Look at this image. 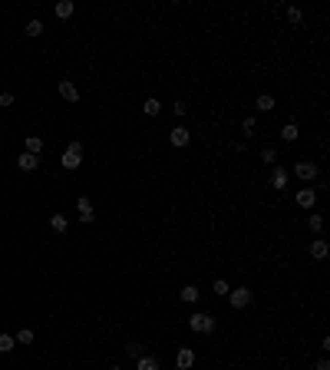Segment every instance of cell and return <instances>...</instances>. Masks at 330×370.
I'll list each match as a JSON object with an SVG mask.
<instances>
[{"mask_svg": "<svg viewBox=\"0 0 330 370\" xmlns=\"http://www.w3.org/2000/svg\"><path fill=\"white\" fill-rule=\"evenodd\" d=\"M60 165H63V169H80V165H83V143H80V139H73V143L63 149Z\"/></svg>", "mask_w": 330, "mask_h": 370, "instance_id": "6da1fadb", "label": "cell"}, {"mask_svg": "<svg viewBox=\"0 0 330 370\" xmlns=\"http://www.w3.org/2000/svg\"><path fill=\"white\" fill-rule=\"evenodd\" d=\"M188 330H195V334H211V330H215V318H211L208 311L188 314Z\"/></svg>", "mask_w": 330, "mask_h": 370, "instance_id": "7a4b0ae2", "label": "cell"}, {"mask_svg": "<svg viewBox=\"0 0 330 370\" xmlns=\"http://www.w3.org/2000/svg\"><path fill=\"white\" fill-rule=\"evenodd\" d=\"M169 143L175 146V149H188V146H192V129H185L182 122H175L169 129Z\"/></svg>", "mask_w": 330, "mask_h": 370, "instance_id": "3957f363", "label": "cell"}, {"mask_svg": "<svg viewBox=\"0 0 330 370\" xmlns=\"http://www.w3.org/2000/svg\"><path fill=\"white\" fill-rule=\"evenodd\" d=\"M294 175H297V179H301V182H304V185H310V182H314V179H317V175H320V172H317V162H314V159H301V162H297V165H294Z\"/></svg>", "mask_w": 330, "mask_h": 370, "instance_id": "277c9868", "label": "cell"}, {"mask_svg": "<svg viewBox=\"0 0 330 370\" xmlns=\"http://www.w3.org/2000/svg\"><path fill=\"white\" fill-rule=\"evenodd\" d=\"M228 301H231L234 311H241V308H248V304L254 301V291H251V288H231V291H228Z\"/></svg>", "mask_w": 330, "mask_h": 370, "instance_id": "5b68a950", "label": "cell"}, {"mask_svg": "<svg viewBox=\"0 0 330 370\" xmlns=\"http://www.w3.org/2000/svg\"><path fill=\"white\" fill-rule=\"evenodd\" d=\"M294 202H297V205H301L304 212H314V205H317V188H314V185H304V188H297Z\"/></svg>", "mask_w": 330, "mask_h": 370, "instance_id": "8992f818", "label": "cell"}, {"mask_svg": "<svg viewBox=\"0 0 330 370\" xmlns=\"http://www.w3.org/2000/svg\"><path fill=\"white\" fill-rule=\"evenodd\" d=\"M76 212H80V222H96V208H93V202L86 199V195H80V199H76Z\"/></svg>", "mask_w": 330, "mask_h": 370, "instance_id": "52a82bcc", "label": "cell"}, {"mask_svg": "<svg viewBox=\"0 0 330 370\" xmlns=\"http://www.w3.org/2000/svg\"><path fill=\"white\" fill-rule=\"evenodd\" d=\"M287 185H290V175L281 169V165H274L271 169V188L274 192H287Z\"/></svg>", "mask_w": 330, "mask_h": 370, "instance_id": "ba28073f", "label": "cell"}, {"mask_svg": "<svg viewBox=\"0 0 330 370\" xmlns=\"http://www.w3.org/2000/svg\"><path fill=\"white\" fill-rule=\"evenodd\" d=\"M175 367H178V370H192V367H195V350H192V347H178Z\"/></svg>", "mask_w": 330, "mask_h": 370, "instance_id": "9c48e42d", "label": "cell"}, {"mask_svg": "<svg viewBox=\"0 0 330 370\" xmlns=\"http://www.w3.org/2000/svg\"><path fill=\"white\" fill-rule=\"evenodd\" d=\"M60 96L66 99V103H80V90H76L73 80H60Z\"/></svg>", "mask_w": 330, "mask_h": 370, "instance_id": "30bf717a", "label": "cell"}, {"mask_svg": "<svg viewBox=\"0 0 330 370\" xmlns=\"http://www.w3.org/2000/svg\"><path fill=\"white\" fill-rule=\"evenodd\" d=\"M17 169H20V172H36V169H40V155L23 152L20 159H17Z\"/></svg>", "mask_w": 330, "mask_h": 370, "instance_id": "8fae6325", "label": "cell"}, {"mask_svg": "<svg viewBox=\"0 0 330 370\" xmlns=\"http://www.w3.org/2000/svg\"><path fill=\"white\" fill-rule=\"evenodd\" d=\"M330 255V245L324 238H310V258H317V261H324V258Z\"/></svg>", "mask_w": 330, "mask_h": 370, "instance_id": "7c38bea8", "label": "cell"}, {"mask_svg": "<svg viewBox=\"0 0 330 370\" xmlns=\"http://www.w3.org/2000/svg\"><path fill=\"white\" fill-rule=\"evenodd\" d=\"M50 228H53L57 235H63V232L69 228V218H66V215H60V212H57V215H50Z\"/></svg>", "mask_w": 330, "mask_h": 370, "instance_id": "4fadbf2b", "label": "cell"}, {"mask_svg": "<svg viewBox=\"0 0 330 370\" xmlns=\"http://www.w3.org/2000/svg\"><path fill=\"white\" fill-rule=\"evenodd\" d=\"M23 30H27V37H40L43 30H46V23L40 17H33V20H27V27H23Z\"/></svg>", "mask_w": 330, "mask_h": 370, "instance_id": "5bb4252c", "label": "cell"}, {"mask_svg": "<svg viewBox=\"0 0 330 370\" xmlns=\"http://www.w3.org/2000/svg\"><path fill=\"white\" fill-rule=\"evenodd\" d=\"M142 113H145V116H152V119H155V116L162 113V103H159V99H155V96H149L145 103H142Z\"/></svg>", "mask_w": 330, "mask_h": 370, "instance_id": "9a60e30c", "label": "cell"}, {"mask_svg": "<svg viewBox=\"0 0 330 370\" xmlns=\"http://www.w3.org/2000/svg\"><path fill=\"white\" fill-rule=\"evenodd\" d=\"M178 297H182L185 304H195V301H198V297H201V291L195 288V285H185V288H182V294H178Z\"/></svg>", "mask_w": 330, "mask_h": 370, "instance_id": "2e32d148", "label": "cell"}, {"mask_svg": "<svg viewBox=\"0 0 330 370\" xmlns=\"http://www.w3.org/2000/svg\"><path fill=\"white\" fill-rule=\"evenodd\" d=\"M297 136H301V129H297L294 122H284V126H281V139H284V143H294Z\"/></svg>", "mask_w": 330, "mask_h": 370, "instance_id": "e0dca14e", "label": "cell"}, {"mask_svg": "<svg viewBox=\"0 0 330 370\" xmlns=\"http://www.w3.org/2000/svg\"><path fill=\"white\" fill-rule=\"evenodd\" d=\"M23 146H27L30 155H40V152H43V139H40V136H27V143H23Z\"/></svg>", "mask_w": 330, "mask_h": 370, "instance_id": "ac0fdd59", "label": "cell"}, {"mask_svg": "<svg viewBox=\"0 0 330 370\" xmlns=\"http://www.w3.org/2000/svg\"><path fill=\"white\" fill-rule=\"evenodd\" d=\"M57 17H60V20H69V17H73V0H60V4H57Z\"/></svg>", "mask_w": 330, "mask_h": 370, "instance_id": "d6986e66", "label": "cell"}, {"mask_svg": "<svg viewBox=\"0 0 330 370\" xmlns=\"http://www.w3.org/2000/svg\"><path fill=\"white\" fill-rule=\"evenodd\" d=\"M136 370H162V367H159V360H155V357H149V354H145V357L136 360Z\"/></svg>", "mask_w": 330, "mask_h": 370, "instance_id": "ffe728a7", "label": "cell"}, {"mask_svg": "<svg viewBox=\"0 0 330 370\" xmlns=\"http://www.w3.org/2000/svg\"><path fill=\"white\" fill-rule=\"evenodd\" d=\"M254 106H258V113H271V109H274V96H268V93H261Z\"/></svg>", "mask_w": 330, "mask_h": 370, "instance_id": "44dd1931", "label": "cell"}, {"mask_svg": "<svg viewBox=\"0 0 330 370\" xmlns=\"http://www.w3.org/2000/svg\"><path fill=\"white\" fill-rule=\"evenodd\" d=\"M307 228H310L314 235H320V232H324V218H320L317 212H310V215H307Z\"/></svg>", "mask_w": 330, "mask_h": 370, "instance_id": "7402d4cb", "label": "cell"}, {"mask_svg": "<svg viewBox=\"0 0 330 370\" xmlns=\"http://www.w3.org/2000/svg\"><path fill=\"white\" fill-rule=\"evenodd\" d=\"M17 347V341H13V334H0V354H10Z\"/></svg>", "mask_w": 330, "mask_h": 370, "instance_id": "603a6c76", "label": "cell"}, {"mask_svg": "<svg viewBox=\"0 0 330 370\" xmlns=\"http://www.w3.org/2000/svg\"><path fill=\"white\" fill-rule=\"evenodd\" d=\"M254 132H258V119H254V116H248V119L241 122V136H254Z\"/></svg>", "mask_w": 330, "mask_h": 370, "instance_id": "cb8c5ba5", "label": "cell"}, {"mask_svg": "<svg viewBox=\"0 0 330 370\" xmlns=\"http://www.w3.org/2000/svg\"><path fill=\"white\" fill-rule=\"evenodd\" d=\"M13 341H17V344H33V330H30V327L17 330V334H13Z\"/></svg>", "mask_w": 330, "mask_h": 370, "instance_id": "d4e9b609", "label": "cell"}, {"mask_svg": "<svg viewBox=\"0 0 330 370\" xmlns=\"http://www.w3.org/2000/svg\"><path fill=\"white\" fill-rule=\"evenodd\" d=\"M211 291H215L218 297H228V291H231V285H228V281H222V278H218L215 285H211Z\"/></svg>", "mask_w": 330, "mask_h": 370, "instance_id": "484cf974", "label": "cell"}, {"mask_svg": "<svg viewBox=\"0 0 330 370\" xmlns=\"http://www.w3.org/2000/svg\"><path fill=\"white\" fill-rule=\"evenodd\" d=\"M261 162H268V165H274V162H278V152H274L271 146H264V149H261Z\"/></svg>", "mask_w": 330, "mask_h": 370, "instance_id": "4316f807", "label": "cell"}, {"mask_svg": "<svg viewBox=\"0 0 330 370\" xmlns=\"http://www.w3.org/2000/svg\"><path fill=\"white\" fill-rule=\"evenodd\" d=\"M125 350H129V357H145V347H142V344H125Z\"/></svg>", "mask_w": 330, "mask_h": 370, "instance_id": "83f0119b", "label": "cell"}, {"mask_svg": "<svg viewBox=\"0 0 330 370\" xmlns=\"http://www.w3.org/2000/svg\"><path fill=\"white\" fill-rule=\"evenodd\" d=\"M185 113H188V106L182 103V99H175V103H172V116H175V119H182Z\"/></svg>", "mask_w": 330, "mask_h": 370, "instance_id": "f1b7e54d", "label": "cell"}, {"mask_svg": "<svg viewBox=\"0 0 330 370\" xmlns=\"http://www.w3.org/2000/svg\"><path fill=\"white\" fill-rule=\"evenodd\" d=\"M287 20H290V23H301V20H304L301 7H287Z\"/></svg>", "mask_w": 330, "mask_h": 370, "instance_id": "f546056e", "label": "cell"}, {"mask_svg": "<svg viewBox=\"0 0 330 370\" xmlns=\"http://www.w3.org/2000/svg\"><path fill=\"white\" fill-rule=\"evenodd\" d=\"M0 106L10 109V106H13V93H0Z\"/></svg>", "mask_w": 330, "mask_h": 370, "instance_id": "4dcf8cb0", "label": "cell"}, {"mask_svg": "<svg viewBox=\"0 0 330 370\" xmlns=\"http://www.w3.org/2000/svg\"><path fill=\"white\" fill-rule=\"evenodd\" d=\"M314 370H330V360H327V357H320L317 364H314Z\"/></svg>", "mask_w": 330, "mask_h": 370, "instance_id": "1f68e13d", "label": "cell"}, {"mask_svg": "<svg viewBox=\"0 0 330 370\" xmlns=\"http://www.w3.org/2000/svg\"><path fill=\"white\" fill-rule=\"evenodd\" d=\"M113 370H122V367H113Z\"/></svg>", "mask_w": 330, "mask_h": 370, "instance_id": "d6a6232c", "label": "cell"}]
</instances>
